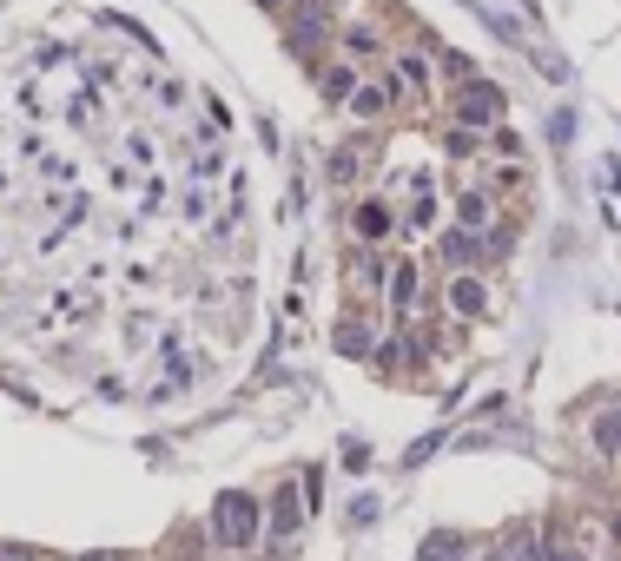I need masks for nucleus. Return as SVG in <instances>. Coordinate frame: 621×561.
Wrapping results in <instances>:
<instances>
[{
	"mask_svg": "<svg viewBox=\"0 0 621 561\" xmlns=\"http://www.w3.org/2000/svg\"><path fill=\"white\" fill-rule=\"evenodd\" d=\"M212 535L225 548H251V542H258V502H251L245 489H225L212 502Z\"/></svg>",
	"mask_w": 621,
	"mask_h": 561,
	"instance_id": "f257e3e1",
	"label": "nucleus"
},
{
	"mask_svg": "<svg viewBox=\"0 0 621 561\" xmlns=\"http://www.w3.org/2000/svg\"><path fill=\"white\" fill-rule=\"evenodd\" d=\"M502 106H510V99H502L489 79H463V93H457V119H463L469 132H483V126L502 119Z\"/></svg>",
	"mask_w": 621,
	"mask_h": 561,
	"instance_id": "f03ea898",
	"label": "nucleus"
},
{
	"mask_svg": "<svg viewBox=\"0 0 621 561\" xmlns=\"http://www.w3.org/2000/svg\"><path fill=\"white\" fill-rule=\"evenodd\" d=\"M298 528H304V495H298V483H285V489L271 495V535H278V542H291Z\"/></svg>",
	"mask_w": 621,
	"mask_h": 561,
	"instance_id": "7ed1b4c3",
	"label": "nucleus"
},
{
	"mask_svg": "<svg viewBox=\"0 0 621 561\" xmlns=\"http://www.w3.org/2000/svg\"><path fill=\"white\" fill-rule=\"evenodd\" d=\"M483 285H476V277H457V285H449V311H457V317H476V311H483Z\"/></svg>",
	"mask_w": 621,
	"mask_h": 561,
	"instance_id": "20e7f679",
	"label": "nucleus"
},
{
	"mask_svg": "<svg viewBox=\"0 0 621 561\" xmlns=\"http://www.w3.org/2000/svg\"><path fill=\"white\" fill-rule=\"evenodd\" d=\"M489 561H542V555H535V528H510V535H502V548H496Z\"/></svg>",
	"mask_w": 621,
	"mask_h": 561,
	"instance_id": "39448f33",
	"label": "nucleus"
},
{
	"mask_svg": "<svg viewBox=\"0 0 621 561\" xmlns=\"http://www.w3.org/2000/svg\"><path fill=\"white\" fill-rule=\"evenodd\" d=\"M384 232H390V212L384 205H363L357 212V238H384Z\"/></svg>",
	"mask_w": 621,
	"mask_h": 561,
	"instance_id": "423d86ee",
	"label": "nucleus"
},
{
	"mask_svg": "<svg viewBox=\"0 0 621 561\" xmlns=\"http://www.w3.org/2000/svg\"><path fill=\"white\" fill-rule=\"evenodd\" d=\"M410 297H416V265H404L390 277V304H397V311H410Z\"/></svg>",
	"mask_w": 621,
	"mask_h": 561,
	"instance_id": "0eeeda50",
	"label": "nucleus"
},
{
	"mask_svg": "<svg viewBox=\"0 0 621 561\" xmlns=\"http://www.w3.org/2000/svg\"><path fill=\"white\" fill-rule=\"evenodd\" d=\"M337 350H344V357L371 350V324H344V330H337Z\"/></svg>",
	"mask_w": 621,
	"mask_h": 561,
	"instance_id": "6e6552de",
	"label": "nucleus"
},
{
	"mask_svg": "<svg viewBox=\"0 0 621 561\" xmlns=\"http://www.w3.org/2000/svg\"><path fill=\"white\" fill-rule=\"evenodd\" d=\"M595 449H602V456L621 449V416H602V423H595Z\"/></svg>",
	"mask_w": 621,
	"mask_h": 561,
	"instance_id": "1a4fd4ad",
	"label": "nucleus"
},
{
	"mask_svg": "<svg viewBox=\"0 0 621 561\" xmlns=\"http://www.w3.org/2000/svg\"><path fill=\"white\" fill-rule=\"evenodd\" d=\"M331 179H337V185H351V179H357V146L331 152Z\"/></svg>",
	"mask_w": 621,
	"mask_h": 561,
	"instance_id": "9d476101",
	"label": "nucleus"
},
{
	"mask_svg": "<svg viewBox=\"0 0 621 561\" xmlns=\"http://www.w3.org/2000/svg\"><path fill=\"white\" fill-rule=\"evenodd\" d=\"M457 218H463V224H469V232H476V224H483V218H489V205H483V199H476V192H469V199H463V205H457Z\"/></svg>",
	"mask_w": 621,
	"mask_h": 561,
	"instance_id": "9b49d317",
	"label": "nucleus"
},
{
	"mask_svg": "<svg viewBox=\"0 0 621 561\" xmlns=\"http://www.w3.org/2000/svg\"><path fill=\"white\" fill-rule=\"evenodd\" d=\"M351 106H357V112H384V87H357Z\"/></svg>",
	"mask_w": 621,
	"mask_h": 561,
	"instance_id": "f8f14e48",
	"label": "nucleus"
},
{
	"mask_svg": "<svg viewBox=\"0 0 621 561\" xmlns=\"http://www.w3.org/2000/svg\"><path fill=\"white\" fill-rule=\"evenodd\" d=\"M443 251H449V258H476V251H483V238H469V232H457V238H449Z\"/></svg>",
	"mask_w": 621,
	"mask_h": 561,
	"instance_id": "ddd939ff",
	"label": "nucleus"
},
{
	"mask_svg": "<svg viewBox=\"0 0 621 561\" xmlns=\"http://www.w3.org/2000/svg\"><path fill=\"white\" fill-rule=\"evenodd\" d=\"M351 522H357V528L377 522V495H357V502H351Z\"/></svg>",
	"mask_w": 621,
	"mask_h": 561,
	"instance_id": "4468645a",
	"label": "nucleus"
},
{
	"mask_svg": "<svg viewBox=\"0 0 621 561\" xmlns=\"http://www.w3.org/2000/svg\"><path fill=\"white\" fill-rule=\"evenodd\" d=\"M437 442H443V430H430V436H423V442H410V456H404V462L416 469V462H423V456H430V449H437Z\"/></svg>",
	"mask_w": 621,
	"mask_h": 561,
	"instance_id": "2eb2a0df",
	"label": "nucleus"
},
{
	"mask_svg": "<svg viewBox=\"0 0 621 561\" xmlns=\"http://www.w3.org/2000/svg\"><path fill=\"white\" fill-rule=\"evenodd\" d=\"M0 561H34V548H14V542H0Z\"/></svg>",
	"mask_w": 621,
	"mask_h": 561,
	"instance_id": "dca6fc26",
	"label": "nucleus"
},
{
	"mask_svg": "<svg viewBox=\"0 0 621 561\" xmlns=\"http://www.w3.org/2000/svg\"><path fill=\"white\" fill-rule=\"evenodd\" d=\"M542 561H582V555H569V548H549V555H542Z\"/></svg>",
	"mask_w": 621,
	"mask_h": 561,
	"instance_id": "f3484780",
	"label": "nucleus"
},
{
	"mask_svg": "<svg viewBox=\"0 0 621 561\" xmlns=\"http://www.w3.org/2000/svg\"><path fill=\"white\" fill-rule=\"evenodd\" d=\"M79 561H120V555H79Z\"/></svg>",
	"mask_w": 621,
	"mask_h": 561,
	"instance_id": "a211bd4d",
	"label": "nucleus"
}]
</instances>
